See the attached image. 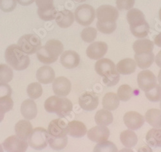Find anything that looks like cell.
<instances>
[{
    "label": "cell",
    "instance_id": "6da1fadb",
    "mask_svg": "<svg viewBox=\"0 0 161 152\" xmlns=\"http://www.w3.org/2000/svg\"><path fill=\"white\" fill-rule=\"evenodd\" d=\"M131 34L137 38H144L150 32V26L145 20L144 14L137 8L129 10L126 15Z\"/></svg>",
    "mask_w": 161,
    "mask_h": 152
},
{
    "label": "cell",
    "instance_id": "7a4b0ae2",
    "mask_svg": "<svg viewBox=\"0 0 161 152\" xmlns=\"http://www.w3.org/2000/svg\"><path fill=\"white\" fill-rule=\"evenodd\" d=\"M64 50V46L60 41L50 39L43 47L37 50V58L40 62L46 65L55 63Z\"/></svg>",
    "mask_w": 161,
    "mask_h": 152
},
{
    "label": "cell",
    "instance_id": "3957f363",
    "mask_svg": "<svg viewBox=\"0 0 161 152\" xmlns=\"http://www.w3.org/2000/svg\"><path fill=\"white\" fill-rule=\"evenodd\" d=\"M5 58L10 67L18 71L25 70L29 67L31 62L28 55L22 52L18 45L14 44L7 48Z\"/></svg>",
    "mask_w": 161,
    "mask_h": 152
},
{
    "label": "cell",
    "instance_id": "277c9868",
    "mask_svg": "<svg viewBox=\"0 0 161 152\" xmlns=\"http://www.w3.org/2000/svg\"><path fill=\"white\" fill-rule=\"evenodd\" d=\"M45 109L50 114H56L63 118L69 115L73 110V104L70 100L58 95L51 96L45 102Z\"/></svg>",
    "mask_w": 161,
    "mask_h": 152
},
{
    "label": "cell",
    "instance_id": "5b68a950",
    "mask_svg": "<svg viewBox=\"0 0 161 152\" xmlns=\"http://www.w3.org/2000/svg\"><path fill=\"white\" fill-rule=\"evenodd\" d=\"M17 45L25 53L31 55L36 53L42 47V41L36 34H25L19 39Z\"/></svg>",
    "mask_w": 161,
    "mask_h": 152
},
{
    "label": "cell",
    "instance_id": "8992f818",
    "mask_svg": "<svg viewBox=\"0 0 161 152\" xmlns=\"http://www.w3.org/2000/svg\"><path fill=\"white\" fill-rule=\"evenodd\" d=\"M50 138L48 131L44 128L37 127L33 129L28 138L29 145L34 149L42 150L45 148Z\"/></svg>",
    "mask_w": 161,
    "mask_h": 152
},
{
    "label": "cell",
    "instance_id": "52a82bcc",
    "mask_svg": "<svg viewBox=\"0 0 161 152\" xmlns=\"http://www.w3.org/2000/svg\"><path fill=\"white\" fill-rule=\"evenodd\" d=\"M95 9L90 5L83 4L79 6L75 10V18L80 25L87 26L92 23L96 18Z\"/></svg>",
    "mask_w": 161,
    "mask_h": 152
},
{
    "label": "cell",
    "instance_id": "ba28073f",
    "mask_svg": "<svg viewBox=\"0 0 161 152\" xmlns=\"http://www.w3.org/2000/svg\"><path fill=\"white\" fill-rule=\"evenodd\" d=\"M96 16L99 23H115L119 18V11L113 6L104 5L97 8Z\"/></svg>",
    "mask_w": 161,
    "mask_h": 152
},
{
    "label": "cell",
    "instance_id": "9c48e42d",
    "mask_svg": "<svg viewBox=\"0 0 161 152\" xmlns=\"http://www.w3.org/2000/svg\"><path fill=\"white\" fill-rule=\"evenodd\" d=\"M3 146L7 152H25L29 144L17 135L8 137L3 141Z\"/></svg>",
    "mask_w": 161,
    "mask_h": 152
},
{
    "label": "cell",
    "instance_id": "30bf717a",
    "mask_svg": "<svg viewBox=\"0 0 161 152\" xmlns=\"http://www.w3.org/2000/svg\"><path fill=\"white\" fill-rule=\"evenodd\" d=\"M137 83L139 88L146 92L152 89L157 84V78L152 71L143 70L137 75Z\"/></svg>",
    "mask_w": 161,
    "mask_h": 152
},
{
    "label": "cell",
    "instance_id": "8fae6325",
    "mask_svg": "<svg viewBox=\"0 0 161 152\" xmlns=\"http://www.w3.org/2000/svg\"><path fill=\"white\" fill-rule=\"evenodd\" d=\"M79 104L86 111H93L99 105V98L95 92H86L79 97Z\"/></svg>",
    "mask_w": 161,
    "mask_h": 152
},
{
    "label": "cell",
    "instance_id": "7c38bea8",
    "mask_svg": "<svg viewBox=\"0 0 161 152\" xmlns=\"http://www.w3.org/2000/svg\"><path fill=\"white\" fill-rule=\"evenodd\" d=\"M108 51V45L103 41L93 42L86 48V53L88 58L93 60L103 58Z\"/></svg>",
    "mask_w": 161,
    "mask_h": 152
},
{
    "label": "cell",
    "instance_id": "4fadbf2b",
    "mask_svg": "<svg viewBox=\"0 0 161 152\" xmlns=\"http://www.w3.org/2000/svg\"><path fill=\"white\" fill-rule=\"evenodd\" d=\"M52 88L53 92L56 95L65 97L70 93L72 88V84L69 79L64 76H61L53 80Z\"/></svg>",
    "mask_w": 161,
    "mask_h": 152
},
{
    "label": "cell",
    "instance_id": "5bb4252c",
    "mask_svg": "<svg viewBox=\"0 0 161 152\" xmlns=\"http://www.w3.org/2000/svg\"><path fill=\"white\" fill-rule=\"evenodd\" d=\"M110 134V130L106 126L97 125L88 131L87 136L90 141L99 143L108 140Z\"/></svg>",
    "mask_w": 161,
    "mask_h": 152
},
{
    "label": "cell",
    "instance_id": "9a60e30c",
    "mask_svg": "<svg viewBox=\"0 0 161 152\" xmlns=\"http://www.w3.org/2000/svg\"><path fill=\"white\" fill-rule=\"evenodd\" d=\"M47 131L50 137L61 138L68 134V127L62 119H53L50 122Z\"/></svg>",
    "mask_w": 161,
    "mask_h": 152
},
{
    "label": "cell",
    "instance_id": "2e32d148",
    "mask_svg": "<svg viewBox=\"0 0 161 152\" xmlns=\"http://www.w3.org/2000/svg\"><path fill=\"white\" fill-rule=\"evenodd\" d=\"M123 120L126 127L131 130H137L141 128L145 122L144 116L135 111L126 113Z\"/></svg>",
    "mask_w": 161,
    "mask_h": 152
},
{
    "label": "cell",
    "instance_id": "e0dca14e",
    "mask_svg": "<svg viewBox=\"0 0 161 152\" xmlns=\"http://www.w3.org/2000/svg\"><path fill=\"white\" fill-rule=\"evenodd\" d=\"M95 70L98 75L103 77L117 72L114 63L107 58L100 59L96 63Z\"/></svg>",
    "mask_w": 161,
    "mask_h": 152
},
{
    "label": "cell",
    "instance_id": "ac0fdd59",
    "mask_svg": "<svg viewBox=\"0 0 161 152\" xmlns=\"http://www.w3.org/2000/svg\"><path fill=\"white\" fill-rule=\"evenodd\" d=\"M60 62L67 69L75 68L79 65L80 56L75 51L66 50L62 53Z\"/></svg>",
    "mask_w": 161,
    "mask_h": 152
},
{
    "label": "cell",
    "instance_id": "d6986e66",
    "mask_svg": "<svg viewBox=\"0 0 161 152\" xmlns=\"http://www.w3.org/2000/svg\"><path fill=\"white\" fill-rule=\"evenodd\" d=\"M56 74L53 69L48 66L40 67L36 72V78L42 84H50L55 79Z\"/></svg>",
    "mask_w": 161,
    "mask_h": 152
},
{
    "label": "cell",
    "instance_id": "ffe728a7",
    "mask_svg": "<svg viewBox=\"0 0 161 152\" xmlns=\"http://www.w3.org/2000/svg\"><path fill=\"white\" fill-rule=\"evenodd\" d=\"M55 20L57 25L59 27L62 29H66L74 23V16L70 10L64 9L57 13Z\"/></svg>",
    "mask_w": 161,
    "mask_h": 152
},
{
    "label": "cell",
    "instance_id": "44dd1931",
    "mask_svg": "<svg viewBox=\"0 0 161 152\" xmlns=\"http://www.w3.org/2000/svg\"><path fill=\"white\" fill-rule=\"evenodd\" d=\"M21 113L26 119H34L37 114V108L36 103L31 99L24 101L21 106Z\"/></svg>",
    "mask_w": 161,
    "mask_h": 152
},
{
    "label": "cell",
    "instance_id": "7402d4cb",
    "mask_svg": "<svg viewBox=\"0 0 161 152\" xmlns=\"http://www.w3.org/2000/svg\"><path fill=\"white\" fill-rule=\"evenodd\" d=\"M68 127V134L75 138H80L84 137L87 133V129L85 124L79 121H72L67 124Z\"/></svg>",
    "mask_w": 161,
    "mask_h": 152
},
{
    "label": "cell",
    "instance_id": "603a6c76",
    "mask_svg": "<svg viewBox=\"0 0 161 152\" xmlns=\"http://www.w3.org/2000/svg\"><path fill=\"white\" fill-rule=\"evenodd\" d=\"M33 130L31 122L28 120H21L15 125V132L18 137L26 141Z\"/></svg>",
    "mask_w": 161,
    "mask_h": 152
},
{
    "label": "cell",
    "instance_id": "cb8c5ba5",
    "mask_svg": "<svg viewBox=\"0 0 161 152\" xmlns=\"http://www.w3.org/2000/svg\"><path fill=\"white\" fill-rule=\"evenodd\" d=\"M137 64L136 61L131 58H126L120 60L116 65V70L123 75H130L136 70Z\"/></svg>",
    "mask_w": 161,
    "mask_h": 152
},
{
    "label": "cell",
    "instance_id": "d4e9b609",
    "mask_svg": "<svg viewBox=\"0 0 161 152\" xmlns=\"http://www.w3.org/2000/svg\"><path fill=\"white\" fill-rule=\"evenodd\" d=\"M135 60L137 65L141 69L150 68L155 61V56L152 52L135 54Z\"/></svg>",
    "mask_w": 161,
    "mask_h": 152
},
{
    "label": "cell",
    "instance_id": "484cf974",
    "mask_svg": "<svg viewBox=\"0 0 161 152\" xmlns=\"http://www.w3.org/2000/svg\"><path fill=\"white\" fill-rule=\"evenodd\" d=\"M145 120L155 128H161V110L155 108L148 110L145 114Z\"/></svg>",
    "mask_w": 161,
    "mask_h": 152
},
{
    "label": "cell",
    "instance_id": "4316f807",
    "mask_svg": "<svg viewBox=\"0 0 161 152\" xmlns=\"http://www.w3.org/2000/svg\"><path fill=\"white\" fill-rule=\"evenodd\" d=\"M120 100L116 93L113 92L107 93L103 99V106L104 109L109 111L115 110L119 106Z\"/></svg>",
    "mask_w": 161,
    "mask_h": 152
},
{
    "label": "cell",
    "instance_id": "83f0119b",
    "mask_svg": "<svg viewBox=\"0 0 161 152\" xmlns=\"http://www.w3.org/2000/svg\"><path fill=\"white\" fill-rule=\"evenodd\" d=\"M146 141L150 146L161 148V128L150 130L146 134Z\"/></svg>",
    "mask_w": 161,
    "mask_h": 152
},
{
    "label": "cell",
    "instance_id": "f1b7e54d",
    "mask_svg": "<svg viewBox=\"0 0 161 152\" xmlns=\"http://www.w3.org/2000/svg\"><path fill=\"white\" fill-rule=\"evenodd\" d=\"M120 140L122 144L128 148L134 147L138 141L136 133L131 130H126L122 132L120 135Z\"/></svg>",
    "mask_w": 161,
    "mask_h": 152
},
{
    "label": "cell",
    "instance_id": "f546056e",
    "mask_svg": "<svg viewBox=\"0 0 161 152\" xmlns=\"http://www.w3.org/2000/svg\"><path fill=\"white\" fill-rule=\"evenodd\" d=\"M154 48V43L150 39H143L136 41L133 44V49L136 53L152 52Z\"/></svg>",
    "mask_w": 161,
    "mask_h": 152
},
{
    "label": "cell",
    "instance_id": "4dcf8cb0",
    "mask_svg": "<svg viewBox=\"0 0 161 152\" xmlns=\"http://www.w3.org/2000/svg\"><path fill=\"white\" fill-rule=\"evenodd\" d=\"M113 114L106 109H101L96 112L95 115V121L97 125L108 126L113 122Z\"/></svg>",
    "mask_w": 161,
    "mask_h": 152
},
{
    "label": "cell",
    "instance_id": "1f68e13d",
    "mask_svg": "<svg viewBox=\"0 0 161 152\" xmlns=\"http://www.w3.org/2000/svg\"><path fill=\"white\" fill-rule=\"evenodd\" d=\"M14 76L12 69L5 64H0V83H8Z\"/></svg>",
    "mask_w": 161,
    "mask_h": 152
},
{
    "label": "cell",
    "instance_id": "d6a6232c",
    "mask_svg": "<svg viewBox=\"0 0 161 152\" xmlns=\"http://www.w3.org/2000/svg\"><path fill=\"white\" fill-rule=\"evenodd\" d=\"M48 144L50 147L53 149L57 151L62 150L68 144V137L65 136L61 138H56L50 136Z\"/></svg>",
    "mask_w": 161,
    "mask_h": 152
},
{
    "label": "cell",
    "instance_id": "836d02e7",
    "mask_svg": "<svg viewBox=\"0 0 161 152\" xmlns=\"http://www.w3.org/2000/svg\"><path fill=\"white\" fill-rule=\"evenodd\" d=\"M93 152H118V149L114 143L106 141L97 143L93 148Z\"/></svg>",
    "mask_w": 161,
    "mask_h": 152
},
{
    "label": "cell",
    "instance_id": "e575fe53",
    "mask_svg": "<svg viewBox=\"0 0 161 152\" xmlns=\"http://www.w3.org/2000/svg\"><path fill=\"white\" fill-rule=\"evenodd\" d=\"M26 92H27L28 95L31 99H36L42 96L43 93V88L40 83L32 82V83L29 85Z\"/></svg>",
    "mask_w": 161,
    "mask_h": 152
},
{
    "label": "cell",
    "instance_id": "d590c367",
    "mask_svg": "<svg viewBox=\"0 0 161 152\" xmlns=\"http://www.w3.org/2000/svg\"><path fill=\"white\" fill-rule=\"evenodd\" d=\"M117 96L119 100L126 102L129 101L132 97L133 90L128 85H122L117 90Z\"/></svg>",
    "mask_w": 161,
    "mask_h": 152
},
{
    "label": "cell",
    "instance_id": "8d00e7d4",
    "mask_svg": "<svg viewBox=\"0 0 161 152\" xmlns=\"http://www.w3.org/2000/svg\"><path fill=\"white\" fill-rule=\"evenodd\" d=\"M97 31L93 27H86L80 33L82 39L86 43H92L94 41L97 37Z\"/></svg>",
    "mask_w": 161,
    "mask_h": 152
},
{
    "label": "cell",
    "instance_id": "74e56055",
    "mask_svg": "<svg viewBox=\"0 0 161 152\" xmlns=\"http://www.w3.org/2000/svg\"><path fill=\"white\" fill-rule=\"evenodd\" d=\"M146 98L152 102H158L161 101V86L157 84L150 90L146 92Z\"/></svg>",
    "mask_w": 161,
    "mask_h": 152
},
{
    "label": "cell",
    "instance_id": "f35d334b",
    "mask_svg": "<svg viewBox=\"0 0 161 152\" xmlns=\"http://www.w3.org/2000/svg\"><path fill=\"white\" fill-rule=\"evenodd\" d=\"M98 31L105 34H110L113 33L117 29V23H101L97 22L96 24Z\"/></svg>",
    "mask_w": 161,
    "mask_h": 152
},
{
    "label": "cell",
    "instance_id": "ab89813d",
    "mask_svg": "<svg viewBox=\"0 0 161 152\" xmlns=\"http://www.w3.org/2000/svg\"><path fill=\"white\" fill-rule=\"evenodd\" d=\"M38 7L37 12H45L55 8L53 5V0H35Z\"/></svg>",
    "mask_w": 161,
    "mask_h": 152
},
{
    "label": "cell",
    "instance_id": "60d3db41",
    "mask_svg": "<svg viewBox=\"0 0 161 152\" xmlns=\"http://www.w3.org/2000/svg\"><path fill=\"white\" fill-rule=\"evenodd\" d=\"M120 80V74L117 71L110 75L104 77L103 82L107 87H113L116 85Z\"/></svg>",
    "mask_w": 161,
    "mask_h": 152
},
{
    "label": "cell",
    "instance_id": "b9f144b4",
    "mask_svg": "<svg viewBox=\"0 0 161 152\" xmlns=\"http://www.w3.org/2000/svg\"><path fill=\"white\" fill-rule=\"evenodd\" d=\"M17 5L16 0H0V9L5 12L14 10Z\"/></svg>",
    "mask_w": 161,
    "mask_h": 152
},
{
    "label": "cell",
    "instance_id": "7bdbcfd3",
    "mask_svg": "<svg viewBox=\"0 0 161 152\" xmlns=\"http://www.w3.org/2000/svg\"><path fill=\"white\" fill-rule=\"evenodd\" d=\"M135 2L136 0H116V5L119 10H129L134 6Z\"/></svg>",
    "mask_w": 161,
    "mask_h": 152
},
{
    "label": "cell",
    "instance_id": "ee69618b",
    "mask_svg": "<svg viewBox=\"0 0 161 152\" xmlns=\"http://www.w3.org/2000/svg\"><path fill=\"white\" fill-rule=\"evenodd\" d=\"M14 106V102H13L11 97H7V98L0 99V107L7 113L11 110Z\"/></svg>",
    "mask_w": 161,
    "mask_h": 152
},
{
    "label": "cell",
    "instance_id": "f6af8a7d",
    "mask_svg": "<svg viewBox=\"0 0 161 152\" xmlns=\"http://www.w3.org/2000/svg\"><path fill=\"white\" fill-rule=\"evenodd\" d=\"M12 92V88L10 85L7 83H0V99L7 97H11Z\"/></svg>",
    "mask_w": 161,
    "mask_h": 152
},
{
    "label": "cell",
    "instance_id": "bcb514c9",
    "mask_svg": "<svg viewBox=\"0 0 161 152\" xmlns=\"http://www.w3.org/2000/svg\"><path fill=\"white\" fill-rule=\"evenodd\" d=\"M16 1L22 6H29L33 3L35 0H16Z\"/></svg>",
    "mask_w": 161,
    "mask_h": 152
},
{
    "label": "cell",
    "instance_id": "7dc6e473",
    "mask_svg": "<svg viewBox=\"0 0 161 152\" xmlns=\"http://www.w3.org/2000/svg\"><path fill=\"white\" fill-rule=\"evenodd\" d=\"M137 152H153V150L150 146H144L138 149Z\"/></svg>",
    "mask_w": 161,
    "mask_h": 152
},
{
    "label": "cell",
    "instance_id": "c3c4849f",
    "mask_svg": "<svg viewBox=\"0 0 161 152\" xmlns=\"http://www.w3.org/2000/svg\"><path fill=\"white\" fill-rule=\"evenodd\" d=\"M154 43L159 47H161V32H160L158 35H157L154 39Z\"/></svg>",
    "mask_w": 161,
    "mask_h": 152
},
{
    "label": "cell",
    "instance_id": "681fc988",
    "mask_svg": "<svg viewBox=\"0 0 161 152\" xmlns=\"http://www.w3.org/2000/svg\"><path fill=\"white\" fill-rule=\"evenodd\" d=\"M155 63L158 67L161 68V50L157 54L155 57Z\"/></svg>",
    "mask_w": 161,
    "mask_h": 152
},
{
    "label": "cell",
    "instance_id": "f907efd6",
    "mask_svg": "<svg viewBox=\"0 0 161 152\" xmlns=\"http://www.w3.org/2000/svg\"><path fill=\"white\" fill-rule=\"evenodd\" d=\"M5 112L0 107V122H2V121L4 119V116H5Z\"/></svg>",
    "mask_w": 161,
    "mask_h": 152
},
{
    "label": "cell",
    "instance_id": "816d5d0a",
    "mask_svg": "<svg viewBox=\"0 0 161 152\" xmlns=\"http://www.w3.org/2000/svg\"><path fill=\"white\" fill-rule=\"evenodd\" d=\"M119 152H134L130 148H123L119 151Z\"/></svg>",
    "mask_w": 161,
    "mask_h": 152
},
{
    "label": "cell",
    "instance_id": "f5cc1de1",
    "mask_svg": "<svg viewBox=\"0 0 161 152\" xmlns=\"http://www.w3.org/2000/svg\"><path fill=\"white\" fill-rule=\"evenodd\" d=\"M158 81L159 82V85L161 86V70L159 71L158 72Z\"/></svg>",
    "mask_w": 161,
    "mask_h": 152
},
{
    "label": "cell",
    "instance_id": "db71d44e",
    "mask_svg": "<svg viewBox=\"0 0 161 152\" xmlns=\"http://www.w3.org/2000/svg\"><path fill=\"white\" fill-rule=\"evenodd\" d=\"M72 1H74V2H76V3H83L85 1H86V0H72Z\"/></svg>",
    "mask_w": 161,
    "mask_h": 152
},
{
    "label": "cell",
    "instance_id": "11a10c76",
    "mask_svg": "<svg viewBox=\"0 0 161 152\" xmlns=\"http://www.w3.org/2000/svg\"><path fill=\"white\" fill-rule=\"evenodd\" d=\"M158 14H159V19H160V21H161V8H160V10H159Z\"/></svg>",
    "mask_w": 161,
    "mask_h": 152
},
{
    "label": "cell",
    "instance_id": "9f6ffc18",
    "mask_svg": "<svg viewBox=\"0 0 161 152\" xmlns=\"http://www.w3.org/2000/svg\"><path fill=\"white\" fill-rule=\"evenodd\" d=\"M0 152H3V149L1 144H0Z\"/></svg>",
    "mask_w": 161,
    "mask_h": 152
},
{
    "label": "cell",
    "instance_id": "6f0895ef",
    "mask_svg": "<svg viewBox=\"0 0 161 152\" xmlns=\"http://www.w3.org/2000/svg\"><path fill=\"white\" fill-rule=\"evenodd\" d=\"M160 109H161V101H160Z\"/></svg>",
    "mask_w": 161,
    "mask_h": 152
}]
</instances>
